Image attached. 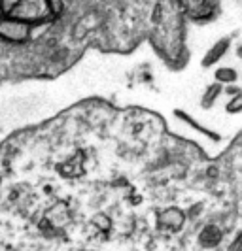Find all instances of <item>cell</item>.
<instances>
[{"instance_id":"obj_3","label":"cell","mask_w":242,"mask_h":251,"mask_svg":"<svg viewBox=\"0 0 242 251\" xmlns=\"http://www.w3.org/2000/svg\"><path fill=\"white\" fill-rule=\"evenodd\" d=\"M217 81H235L237 79V72L233 70V68H221V70H217Z\"/></svg>"},{"instance_id":"obj_2","label":"cell","mask_w":242,"mask_h":251,"mask_svg":"<svg viewBox=\"0 0 242 251\" xmlns=\"http://www.w3.org/2000/svg\"><path fill=\"white\" fill-rule=\"evenodd\" d=\"M225 50H227V44H225V42H219V44H216V46H214V50H210V51H208V55L204 57V66H208V64L219 61V57L225 53Z\"/></svg>"},{"instance_id":"obj_1","label":"cell","mask_w":242,"mask_h":251,"mask_svg":"<svg viewBox=\"0 0 242 251\" xmlns=\"http://www.w3.org/2000/svg\"><path fill=\"white\" fill-rule=\"evenodd\" d=\"M32 36V25L17 17L2 15L0 17V38L10 44H25Z\"/></svg>"},{"instance_id":"obj_4","label":"cell","mask_w":242,"mask_h":251,"mask_svg":"<svg viewBox=\"0 0 242 251\" xmlns=\"http://www.w3.org/2000/svg\"><path fill=\"white\" fill-rule=\"evenodd\" d=\"M19 0H0V13L2 15H12Z\"/></svg>"}]
</instances>
